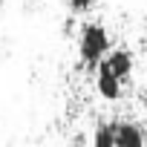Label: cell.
<instances>
[{"label": "cell", "mask_w": 147, "mask_h": 147, "mask_svg": "<svg viewBox=\"0 0 147 147\" xmlns=\"http://www.w3.org/2000/svg\"><path fill=\"white\" fill-rule=\"evenodd\" d=\"M110 52V32L101 23H84L78 29V55L87 66H98Z\"/></svg>", "instance_id": "cell-1"}, {"label": "cell", "mask_w": 147, "mask_h": 147, "mask_svg": "<svg viewBox=\"0 0 147 147\" xmlns=\"http://www.w3.org/2000/svg\"><path fill=\"white\" fill-rule=\"evenodd\" d=\"M121 84H124V81L107 66V61H101V63L95 66V87H98V95H101V98L118 101V98H121Z\"/></svg>", "instance_id": "cell-2"}, {"label": "cell", "mask_w": 147, "mask_h": 147, "mask_svg": "<svg viewBox=\"0 0 147 147\" xmlns=\"http://www.w3.org/2000/svg\"><path fill=\"white\" fill-rule=\"evenodd\" d=\"M104 61H107V66L115 72L121 81H127L133 75V52L130 49H110Z\"/></svg>", "instance_id": "cell-3"}, {"label": "cell", "mask_w": 147, "mask_h": 147, "mask_svg": "<svg viewBox=\"0 0 147 147\" xmlns=\"http://www.w3.org/2000/svg\"><path fill=\"white\" fill-rule=\"evenodd\" d=\"M115 147H144V133L133 121L115 124Z\"/></svg>", "instance_id": "cell-4"}, {"label": "cell", "mask_w": 147, "mask_h": 147, "mask_svg": "<svg viewBox=\"0 0 147 147\" xmlns=\"http://www.w3.org/2000/svg\"><path fill=\"white\" fill-rule=\"evenodd\" d=\"M92 147H115V124H98L92 136Z\"/></svg>", "instance_id": "cell-5"}, {"label": "cell", "mask_w": 147, "mask_h": 147, "mask_svg": "<svg viewBox=\"0 0 147 147\" xmlns=\"http://www.w3.org/2000/svg\"><path fill=\"white\" fill-rule=\"evenodd\" d=\"M92 3H95V0H66V6H69L72 15H84V12H90Z\"/></svg>", "instance_id": "cell-6"}]
</instances>
